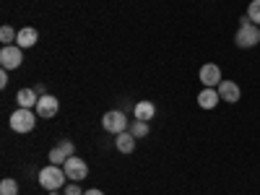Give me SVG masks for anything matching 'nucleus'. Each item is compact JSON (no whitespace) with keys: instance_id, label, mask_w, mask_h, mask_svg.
Instances as JSON below:
<instances>
[{"instance_id":"obj_1","label":"nucleus","mask_w":260,"mask_h":195,"mask_svg":"<svg viewBox=\"0 0 260 195\" xmlns=\"http://www.w3.org/2000/svg\"><path fill=\"white\" fill-rule=\"evenodd\" d=\"M257 42H260V26L252 24L250 16H242L240 18V29H237V34H234V45L240 50H250V47L257 45Z\"/></svg>"},{"instance_id":"obj_2","label":"nucleus","mask_w":260,"mask_h":195,"mask_svg":"<svg viewBox=\"0 0 260 195\" xmlns=\"http://www.w3.org/2000/svg\"><path fill=\"white\" fill-rule=\"evenodd\" d=\"M37 180H39V185L45 187L47 192H52V190L62 187L68 177H65V169H62V167H57V164H47V167H42V169H39Z\"/></svg>"},{"instance_id":"obj_3","label":"nucleus","mask_w":260,"mask_h":195,"mask_svg":"<svg viewBox=\"0 0 260 195\" xmlns=\"http://www.w3.org/2000/svg\"><path fill=\"white\" fill-rule=\"evenodd\" d=\"M37 117L31 110H24V107H18V110L11 115V127L16 130V133H31L34 125H37Z\"/></svg>"},{"instance_id":"obj_4","label":"nucleus","mask_w":260,"mask_h":195,"mask_svg":"<svg viewBox=\"0 0 260 195\" xmlns=\"http://www.w3.org/2000/svg\"><path fill=\"white\" fill-rule=\"evenodd\" d=\"M21 62H24V50L18 45H6L0 50V65H3L6 71H16L21 68Z\"/></svg>"},{"instance_id":"obj_5","label":"nucleus","mask_w":260,"mask_h":195,"mask_svg":"<svg viewBox=\"0 0 260 195\" xmlns=\"http://www.w3.org/2000/svg\"><path fill=\"white\" fill-rule=\"evenodd\" d=\"M62 169H65V177H68L71 182H81V180H86V175H89V164H86L83 159H78V156H68V161L62 164Z\"/></svg>"},{"instance_id":"obj_6","label":"nucleus","mask_w":260,"mask_h":195,"mask_svg":"<svg viewBox=\"0 0 260 195\" xmlns=\"http://www.w3.org/2000/svg\"><path fill=\"white\" fill-rule=\"evenodd\" d=\"M198 78H201V83H203V89H216L224 78H221V68L216 62H206V65H201V71H198Z\"/></svg>"},{"instance_id":"obj_7","label":"nucleus","mask_w":260,"mask_h":195,"mask_svg":"<svg viewBox=\"0 0 260 195\" xmlns=\"http://www.w3.org/2000/svg\"><path fill=\"white\" fill-rule=\"evenodd\" d=\"M102 127L107 130V133L120 136V133H125V130H127V120H125V115H122L120 110H112V112H104Z\"/></svg>"},{"instance_id":"obj_8","label":"nucleus","mask_w":260,"mask_h":195,"mask_svg":"<svg viewBox=\"0 0 260 195\" xmlns=\"http://www.w3.org/2000/svg\"><path fill=\"white\" fill-rule=\"evenodd\" d=\"M57 110H60V102H57V96H52V94L39 96V102H37V115H39L42 120H50V117H55V115H57Z\"/></svg>"},{"instance_id":"obj_9","label":"nucleus","mask_w":260,"mask_h":195,"mask_svg":"<svg viewBox=\"0 0 260 195\" xmlns=\"http://www.w3.org/2000/svg\"><path fill=\"white\" fill-rule=\"evenodd\" d=\"M216 91H219V96L226 102V104H234V102H240L242 91H240V83H234V81H221L219 86H216Z\"/></svg>"},{"instance_id":"obj_10","label":"nucleus","mask_w":260,"mask_h":195,"mask_svg":"<svg viewBox=\"0 0 260 195\" xmlns=\"http://www.w3.org/2000/svg\"><path fill=\"white\" fill-rule=\"evenodd\" d=\"M37 39H39L37 29H31V26H24V29H18L16 45H18L21 50H29V47H34V45H37Z\"/></svg>"},{"instance_id":"obj_11","label":"nucleus","mask_w":260,"mask_h":195,"mask_svg":"<svg viewBox=\"0 0 260 195\" xmlns=\"http://www.w3.org/2000/svg\"><path fill=\"white\" fill-rule=\"evenodd\" d=\"M133 115H136V120H154V115H156V104L154 102H148V99H141L136 107H133Z\"/></svg>"},{"instance_id":"obj_12","label":"nucleus","mask_w":260,"mask_h":195,"mask_svg":"<svg viewBox=\"0 0 260 195\" xmlns=\"http://www.w3.org/2000/svg\"><path fill=\"white\" fill-rule=\"evenodd\" d=\"M136 136L133 133H130V130H125V133H120L117 136V141H115V146H117V151H120V154H133V151H136Z\"/></svg>"},{"instance_id":"obj_13","label":"nucleus","mask_w":260,"mask_h":195,"mask_svg":"<svg viewBox=\"0 0 260 195\" xmlns=\"http://www.w3.org/2000/svg\"><path fill=\"white\" fill-rule=\"evenodd\" d=\"M219 102H221V96H219V91H216V89H203L198 94V107H201V110H213Z\"/></svg>"},{"instance_id":"obj_14","label":"nucleus","mask_w":260,"mask_h":195,"mask_svg":"<svg viewBox=\"0 0 260 195\" xmlns=\"http://www.w3.org/2000/svg\"><path fill=\"white\" fill-rule=\"evenodd\" d=\"M16 102H18V107H24V110H31V107H37V102H39V94L34 89H21L16 94Z\"/></svg>"},{"instance_id":"obj_15","label":"nucleus","mask_w":260,"mask_h":195,"mask_svg":"<svg viewBox=\"0 0 260 195\" xmlns=\"http://www.w3.org/2000/svg\"><path fill=\"white\" fill-rule=\"evenodd\" d=\"M127 130H130V133H133L136 138H146L151 127H148V122H146V120H133V122L127 125Z\"/></svg>"},{"instance_id":"obj_16","label":"nucleus","mask_w":260,"mask_h":195,"mask_svg":"<svg viewBox=\"0 0 260 195\" xmlns=\"http://www.w3.org/2000/svg\"><path fill=\"white\" fill-rule=\"evenodd\" d=\"M0 195H18V182L6 177L3 182H0Z\"/></svg>"},{"instance_id":"obj_17","label":"nucleus","mask_w":260,"mask_h":195,"mask_svg":"<svg viewBox=\"0 0 260 195\" xmlns=\"http://www.w3.org/2000/svg\"><path fill=\"white\" fill-rule=\"evenodd\" d=\"M47 159H50V164H57V167H62L65 161H68V156H65V151H62L60 146H55V148L50 151V156H47Z\"/></svg>"},{"instance_id":"obj_18","label":"nucleus","mask_w":260,"mask_h":195,"mask_svg":"<svg viewBox=\"0 0 260 195\" xmlns=\"http://www.w3.org/2000/svg\"><path fill=\"white\" fill-rule=\"evenodd\" d=\"M247 16L255 26H260V0H250V6H247Z\"/></svg>"},{"instance_id":"obj_19","label":"nucleus","mask_w":260,"mask_h":195,"mask_svg":"<svg viewBox=\"0 0 260 195\" xmlns=\"http://www.w3.org/2000/svg\"><path fill=\"white\" fill-rule=\"evenodd\" d=\"M16 37H18V31H13L11 26H3V29H0V39H3V47H6V45H16Z\"/></svg>"},{"instance_id":"obj_20","label":"nucleus","mask_w":260,"mask_h":195,"mask_svg":"<svg viewBox=\"0 0 260 195\" xmlns=\"http://www.w3.org/2000/svg\"><path fill=\"white\" fill-rule=\"evenodd\" d=\"M62 151H65V156H76V146H73V141H68V138H62L60 143H57Z\"/></svg>"},{"instance_id":"obj_21","label":"nucleus","mask_w":260,"mask_h":195,"mask_svg":"<svg viewBox=\"0 0 260 195\" xmlns=\"http://www.w3.org/2000/svg\"><path fill=\"white\" fill-rule=\"evenodd\" d=\"M65 195H83V190L78 182H71V185H65Z\"/></svg>"},{"instance_id":"obj_22","label":"nucleus","mask_w":260,"mask_h":195,"mask_svg":"<svg viewBox=\"0 0 260 195\" xmlns=\"http://www.w3.org/2000/svg\"><path fill=\"white\" fill-rule=\"evenodd\" d=\"M6 86H8V71L3 68L0 71V89H6Z\"/></svg>"},{"instance_id":"obj_23","label":"nucleus","mask_w":260,"mask_h":195,"mask_svg":"<svg viewBox=\"0 0 260 195\" xmlns=\"http://www.w3.org/2000/svg\"><path fill=\"white\" fill-rule=\"evenodd\" d=\"M83 195H104V192H102V190H96V187H91V190H86Z\"/></svg>"},{"instance_id":"obj_24","label":"nucleus","mask_w":260,"mask_h":195,"mask_svg":"<svg viewBox=\"0 0 260 195\" xmlns=\"http://www.w3.org/2000/svg\"><path fill=\"white\" fill-rule=\"evenodd\" d=\"M50 195H57V190H52V192H50Z\"/></svg>"}]
</instances>
